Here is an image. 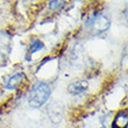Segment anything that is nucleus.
Segmentation results:
<instances>
[{
    "label": "nucleus",
    "instance_id": "1",
    "mask_svg": "<svg viewBox=\"0 0 128 128\" xmlns=\"http://www.w3.org/2000/svg\"><path fill=\"white\" fill-rule=\"evenodd\" d=\"M51 94L50 86L44 82H37L32 88L29 96H28V102L33 108H38L43 106L48 101Z\"/></svg>",
    "mask_w": 128,
    "mask_h": 128
},
{
    "label": "nucleus",
    "instance_id": "2",
    "mask_svg": "<svg viewBox=\"0 0 128 128\" xmlns=\"http://www.w3.org/2000/svg\"><path fill=\"white\" fill-rule=\"evenodd\" d=\"M48 116L52 124L57 125L63 120L64 116V105L61 101H51L47 108Z\"/></svg>",
    "mask_w": 128,
    "mask_h": 128
},
{
    "label": "nucleus",
    "instance_id": "3",
    "mask_svg": "<svg viewBox=\"0 0 128 128\" xmlns=\"http://www.w3.org/2000/svg\"><path fill=\"white\" fill-rule=\"evenodd\" d=\"M86 24L92 27L96 33H102L107 30L110 27V20L105 15H92L86 21Z\"/></svg>",
    "mask_w": 128,
    "mask_h": 128
},
{
    "label": "nucleus",
    "instance_id": "4",
    "mask_svg": "<svg viewBox=\"0 0 128 128\" xmlns=\"http://www.w3.org/2000/svg\"><path fill=\"white\" fill-rule=\"evenodd\" d=\"M10 52V35L6 32L0 33V64L7 60Z\"/></svg>",
    "mask_w": 128,
    "mask_h": 128
},
{
    "label": "nucleus",
    "instance_id": "5",
    "mask_svg": "<svg viewBox=\"0 0 128 128\" xmlns=\"http://www.w3.org/2000/svg\"><path fill=\"white\" fill-rule=\"evenodd\" d=\"M88 82L80 79V80H74L68 85V92L72 96H78L83 92L88 91Z\"/></svg>",
    "mask_w": 128,
    "mask_h": 128
},
{
    "label": "nucleus",
    "instance_id": "6",
    "mask_svg": "<svg viewBox=\"0 0 128 128\" xmlns=\"http://www.w3.org/2000/svg\"><path fill=\"white\" fill-rule=\"evenodd\" d=\"M127 111H121L115 115L113 124H112V128H127Z\"/></svg>",
    "mask_w": 128,
    "mask_h": 128
},
{
    "label": "nucleus",
    "instance_id": "7",
    "mask_svg": "<svg viewBox=\"0 0 128 128\" xmlns=\"http://www.w3.org/2000/svg\"><path fill=\"white\" fill-rule=\"evenodd\" d=\"M24 79V74H15L8 79V82L6 83V88L8 90H15L21 85V83Z\"/></svg>",
    "mask_w": 128,
    "mask_h": 128
},
{
    "label": "nucleus",
    "instance_id": "8",
    "mask_svg": "<svg viewBox=\"0 0 128 128\" xmlns=\"http://www.w3.org/2000/svg\"><path fill=\"white\" fill-rule=\"evenodd\" d=\"M43 42L40 40H35L33 43L30 44V47H29V54H34V52H36V51L41 50L42 48H43Z\"/></svg>",
    "mask_w": 128,
    "mask_h": 128
},
{
    "label": "nucleus",
    "instance_id": "9",
    "mask_svg": "<svg viewBox=\"0 0 128 128\" xmlns=\"http://www.w3.org/2000/svg\"><path fill=\"white\" fill-rule=\"evenodd\" d=\"M64 4H65L64 1H50V2H49V7H50L51 10H57L64 6Z\"/></svg>",
    "mask_w": 128,
    "mask_h": 128
}]
</instances>
